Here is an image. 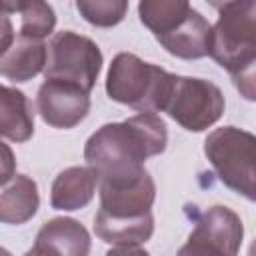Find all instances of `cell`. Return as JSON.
I'll return each instance as SVG.
<instances>
[{"label":"cell","instance_id":"cell-1","mask_svg":"<svg viewBox=\"0 0 256 256\" xmlns=\"http://www.w3.org/2000/svg\"><path fill=\"white\" fill-rule=\"evenodd\" d=\"M166 142L164 120L154 112H140L98 128L84 146V158L96 170L98 184H126L146 172V158L162 154Z\"/></svg>","mask_w":256,"mask_h":256},{"label":"cell","instance_id":"cell-2","mask_svg":"<svg viewBox=\"0 0 256 256\" xmlns=\"http://www.w3.org/2000/svg\"><path fill=\"white\" fill-rule=\"evenodd\" d=\"M174 80L176 74L144 62L136 54L120 52L110 64L106 92L114 102L126 104L138 112H160L166 108Z\"/></svg>","mask_w":256,"mask_h":256},{"label":"cell","instance_id":"cell-3","mask_svg":"<svg viewBox=\"0 0 256 256\" xmlns=\"http://www.w3.org/2000/svg\"><path fill=\"white\" fill-rule=\"evenodd\" d=\"M204 154L224 186L256 202V136L236 126L216 128L204 140Z\"/></svg>","mask_w":256,"mask_h":256},{"label":"cell","instance_id":"cell-4","mask_svg":"<svg viewBox=\"0 0 256 256\" xmlns=\"http://www.w3.org/2000/svg\"><path fill=\"white\" fill-rule=\"evenodd\" d=\"M208 56L228 72L238 70L256 56V0L220 10L210 32Z\"/></svg>","mask_w":256,"mask_h":256},{"label":"cell","instance_id":"cell-5","mask_svg":"<svg viewBox=\"0 0 256 256\" xmlns=\"http://www.w3.org/2000/svg\"><path fill=\"white\" fill-rule=\"evenodd\" d=\"M102 68V52L86 36L72 30L54 34L48 44V62L44 76L52 80H66L92 90Z\"/></svg>","mask_w":256,"mask_h":256},{"label":"cell","instance_id":"cell-6","mask_svg":"<svg viewBox=\"0 0 256 256\" xmlns=\"http://www.w3.org/2000/svg\"><path fill=\"white\" fill-rule=\"evenodd\" d=\"M164 112L182 128L202 132L220 120L224 112V94L210 80L176 76Z\"/></svg>","mask_w":256,"mask_h":256},{"label":"cell","instance_id":"cell-7","mask_svg":"<svg viewBox=\"0 0 256 256\" xmlns=\"http://www.w3.org/2000/svg\"><path fill=\"white\" fill-rule=\"evenodd\" d=\"M242 236L244 226L240 216L226 206H212L200 214L186 246L180 248V254L232 256L238 252Z\"/></svg>","mask_w":256,"mask_h":256},{"label":"cell","instance_id":"cell-8","mask_svg":"<svg viewBox=\"0 0 256 256\" xmlns=\"http://www.w3.org/2000/svg\"><path fill=\"white\" fill-rule=\"evenodd\" d=\"M36 104L42 120L48 126L66 130L74 128L86 118L90 110V96L88 90L74 82L46 78V82L38 88Z\"/></svg>","mask_w":256,"mask_h":256},{"label":"cell","instance_id":"cell-9","mask_svg":"<svg viewBox=\"0 0 256 256\" xmlns=\"http://www.w3.org/2000/svg\"><path fill=\"white\" fill-rule=\"evenodd\" d=\"M100 210L108 216L136 218L150 212L156 186L148 172L126 184H104L100 182Z\"/></svg>","mask_w":256,"mask_h":256},{"label":"cell","instance_id":"cell-10","mask_svg":"<svg viewBox=\"0 0 256 256\" xmlns=\"http://www.w3.org/2000/svg\"><path fill=\"white\" fill-rule=\"evenodd\" d=\"M90 252V236L86 228L72 218L48 220L30 250V254H64V256H86Z\"/></svg>","mask_w":256,"mask_h":256},{"label":"cell","instance_id":"cell-11","mask_svg":"<svg viewBox=\"0 0 256 256\" xmlns=\"http://www.w3.org/2000/svg\"><path fill=\"white\" fill-rule=\"evenodd\" d=\"M210 32L212 26L208 24V20L200 12L190 10V14L176 28L156 36V40L162 44V48H166V52H170L176 58L198 60L208 56Z\"/></svg>","mask_w":256,"mask_h":256},{"label":"cell","instance_id":"cell-12","mask_svg":"<svg viewBox=\"0 0 256 256\" xmlns=\"http://www.w3.org/2000/svg\"><path fill=\"white\" fill-rule=\"evenodd\" d=\"M48 62V46L40 38L18 36L0 56V74L12 82H26L40 74Z\"/></svg>","mask_w":256,"mask_h":256},{"label":"cell","instance_id":"cell-13","mask_svg":"<svg viewBox=\"0 0 256 256\" xmlns=\"http://www.w3.org/2000/svg\"><path fill=\"white\" fill-rule=\"evenodd\" d=\"M96 184H98V174L94 168L90 166L66 168L52 182L50 204L56 210H80L92 200L96 192Z\"/></svg>","mask_w":256,"mask_h":256},{"label":"cell","instance_id":"cell-14","mask_svg":"<svg viewBox=\"0 0 256 256\" xmlns=\"http://www.w3.org/2000/svg\"><path fill=\"white\" fill-rule=\"evenodd\" d=\"M94 232L100 240L112 244V248L140 246L152 236L154 218L152 212L136 218H118L98 210V214L94 216Z\"/></svg>","mask_w":256,"mask_h":256},{"label":"cell","instance_id":"cell-15","mask_svg":"<svg viewBox=\"0 0 256 256\" xmlns=\"http://www.w3.org/2000/svg\"><path fill=\"white\" fill-rule=\"evenodd\" d=\"M40 198L36 182L24 174H12L2 182L0 220L4 224H24L38 210Z\"/></svg>","mask_w":256,"mask_h":256},{"label":"cell","instance_id":"cell-16","mask_svg":"<svg viewBox=\"0 0 256 256\" xmlns=\"http://www.w3.org/2000/svg\"><path fill=\"white\" fill-rule=\"evenodd\" d=\"M0 132L14 142H26L34 132V112L24 92L2 86L0 90Z\"/></svg>","mask_w":256,"mask_h":256},{"label":"cell","instance_id":"cell-17","mask_svg":"<svg viewBox=\"0 0 256 256\" xmlns=\"http://www.w3.org/2000/svg\"><path fill=\"white\" fill-rule=\"evenodd\" d=\"M190 10V0H140L138 4L140 22L154 36L176 28Z\"/></svg>","mask_w":256,"mask_h":256},{"label":"cell","instance_id":"cell-18","mask_svg":"<svg viewBox=\"0 0 256 256\" xmlns=\"http://www.w3.org/2000/svg\"><path fill=\"white\" fill-rule=\"evenodd\" d=\"M18 14H20V36L42 40L56 26V14L46 0H26Z\"/></svg>","mask_w":256,"mask_h":256},{"label":"cell","instance_id":"cell-19","mask_svg":"<svg viewBox=\"0 0 256 256\" xmlns=\"http://www.w3.org/2000/svg\"><path fill=\"white\" fill-rule=\"evenodd\" d=\"M80 16L98 28H110L124 20L128 0H76Z\"/></svg>","mask_w":256,"mask_h":256},{"label":"cell","instance_id":"cell-20","mask_svg":"<svg viewBox=\"0 0 256 256\" xmlns=\"http://www.w3.org/2000/svg\"><path fill=\"white\" fill-rule=\"evenodd\" d=\"M230 76H232V84L240 92V96L250 102H256V56L250 62H246L244 66H240L238 70L230 72Z\"/></svg>","mask_w":256,"mask_h":256},{"label":"cell","instance_id":"cell-21","mask_svg":"<svg viewBox=\"0 0 256 256\" xmlns=\"http://www.w3.org/2000/svg\"><path fill=\"white\" fill-rule=\"evenodd\" d=\"M2 152H4V160H2V182H6L12 172H10V166H12V152L6 144H2Z\"/></svg>","mask_w":256,"mask_h":256},{"label":"cell","instance_id":"cell-22","mask_svg":"<svg viewBox=\"0 0 256 256\" xmlns=\"http://www.w3.org/2000/svg\"><path fill=\"white\" fill-rule=\"evenodd\" d=\"M212 8H216L218 12L220 10H226V8H230V6H236V4H242V2H246V0H206Z\"/></svg>","mask_w":256,"mask_h":256},{"label":"cell","instance_id":"cell-23","mask_svg":"<svg viewBox=\"0 0 256 256\" xmlns=\"http://www.w3.org/2000/svg\"><path fill=\"white\" fill-rule=\"evenodd\" d=\"M26 0H2V12L10 14V12H20V8L24 6Z\"/></svg>","mask_w":256,"mask_h":256}]
</instances>
